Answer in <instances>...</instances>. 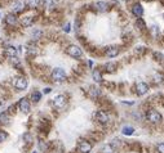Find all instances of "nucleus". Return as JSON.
Listing matches in <instances>:
<instances>
[{
	"mask_svg": "<svg viewBox=\"0 0 164 153\" xmlns=\"http://www.w3.org/2000/svg\"><path fill=\"white\" fill-rule=\"evenodd\" d=\"M78 149H79L80 153H89L92 151V144L87 140H80L79 144H78Z\"/></svg>",
	"mask_w": 164,
	"mask_h": 153,
	"instance_id": "nucleus-6",
	"label": "nucleus"
},
{
	"mask_svg": "<svg viewBox=\"0 0 164 153\" xmlns=\"http://www.w3.org/2000/svg\"><path fill=\"white\" fill-rule=\"evenodd\" d=\"M51 91H52L51 88H45L44 89V94H48V93H51Z\"/></svg>",
	"mask_w": 164,
	"mask_h": 153,
	"instance_id": "nucleus-35",
	"label": "nucleus"
},
{
	"mask_svg": "<svg viewBox=\"0 0 164 153\" xmlns=\"http://www.w3.org/2000/svg\"><path fill=\"white\" fill-rule=\"evenodd\" d=\"M41 4L45 6V8H53L54 5V0H41Z\"/></svg>",
	"mask_w": 164,
	"mask_h": 153,
	"instance_id": "nucleus-23",
	"label": "nucleus"
},
{
	"mask_svg": "<svg viewBox=\"0 0 164 153\" xmlns=\"http://www.w3.org/2000/svg\"><path fill=\"white\" fill-rule=\"evenodd\" d=\"M63 30H65V32H70V23H67Z\"/></svg>",
	"mask_w": 164,
	"mask_h": 153,
	"instance_id": "nucleus-34",
	"label": "nucleus"
},
{
	"mask_svg": "<svg viewBox=\"0 0 164 153\" xmlns=\"http://www.w3.org/2000/svg\"><path fill=\"white\" fill-rule=\"evenodd\" d=\"M13 85H14V88H16L17 90H25V89L27 88L28 83H27V80L25 79V77L18 76V77H16V79H14Z\"/></svg>",
	"mask_w": 164,
	"mask_h": 153,
	"instance_id": "nucleus-3",
	"label": "nucleus"
},
{
	"mask_svg": "<svg viewBox=\"0 0 164 153\" xmlns=\"http://www.w3.org/2000/svg\"><path fill=\"white\" fill-rule=\"evenodd\" d=\"M17 21H18V18H17L13 13L7 16V23H8V24H12V26H14V24L17 23Z\"/></svg>",
	"mask_w": 164,
	"mask_h": 153,
	"instance_id": "nucleus-15",
	"label": "nucleus"
},
{
	"mask_svg": "<svg viewBox=\"0 0 164 153\" xmlns=\"http://www.w3.org/2000/svg\"><path fill=\"white\" fill-rule=\"evenodd\" d=\"M40 99H41V93H40V91H34V93L31 94V101H33V102L38 103Z\"/></svg>",
	"mask_w": 164,
	"mask_h": 153,
	"instance_id": "nucleus-17",
	"label": "nucleus"
},
{
	"mask_svg": "<svg viewBox=\"0 0 164 153\" xmlns=\"http://www.w3.org/2000/svg\"><path fill=\"white\" fill-rule=\"evenodd\" d=\"M7 138H8V134H7L5 131L0 130V143H1V142H5Z\"/></svg>",
	"mask_w": 164,
	"mask_h": 153,
	"instance_id": "nucleus-28",
	"label": "nucleus"
},
{
	"mask_svg": "<svg viewBox=\"0 0 164 153\" xmlns=\"http://www.w3.org/2000/svg\"><path fill=\"white\" fill-rule=\"evenodd\" d=\"M39 145H40V149H41V151H45V149H47V144H45L44 142H40V143H39Z\"/></svg>",
	"mask_w": 164,
	"mask_h": 153,
	"instance_id": "nucleus-32",
	"label": "nucleus"
},
{
	"mask_svg": "<svg viewBox=\"0 0 164 153\" xmlns=\"http://www.w3.org/2000/svg\"><path fill=\"white\" fill-rule=\"evenodd\" d=\"M23 10V4L22 3H16V4L13 5V14L14 13H20Z\"/></svg>",
	"mask_w": 164,
	"mask_h": 153,
	"instance_id": "nucleus-18",
	"label": "nucleus"
},
{
	"mask_svg": "<svg viewBox=\"0 0 164 153\" xmlns=\"http://www.w3.org/2000/svg\"><path fill=\"white\" fill-rule=\"evenodd\" d=\"M52 103H53V107H54V108H57V109L63 108V107H65V104H66L65 95H57V97L53 99Z\"/></svg>",
	"mask_w": 164,
	"mask_h": 153,
	"instance_id": "nucleus-5",
	"label": "nucleus"
},
{
	"mask_svg": "<svg viewBox=\"0 0 164 153\" xmlns=\"http://www.w3.org/2000/svg\"><path fill=\"white\" fill-rule=\"evenodd\" d=\"M66 53L70 57H73V58H80V57L83 55V52H81V49L79 47H76V45H70V47H67Z\"/></svg>",
	"mask_w": 164,
	"mask_h": 153,
	"instance_id": "nucleus-2",
	"label": "nucleus"
},
{
	"mask_svg": "<svg viewBox=\"0 0 164 153\" xmlns=\"http://www.w3.org/2000/svg\"><path fill=\"white\" fill-rule=\"evenodd\" d=\"M26 4L28 5V8H36V6L39 5V1L38 0H27Z\"/></svg>",
	"mask_w": 164,
	"mask_h": 153,
	"instance_id": "nucleus-26",
	"label": "nucleus"
},
{
	"mask_svg": "<svg viewBox=\"0 0 164 153\" xmlns=\"http://www.w3.org/2000/svg\"><path fill=\"white\" fill-rule=\"evenodd\" d=\"M132 13H133L137 18L142 17V14H144V8H142V5L138 4V3H137V4H134L133 8H132Z\"/></svg>",
	"mask_w": 164,
	"mask_h": 153,
	"instance_id": "nucleus-10",
	"label": "nucleus"
},
{
	"mask_svg": "<svg viewBox=\"0 0 164 153\" xmlns=\"http://www.w3.org/2000/svg\"><path fill=\"white\" fill-rule=\"evenodd\" d=\"M92 77H93V80L96 83H102V75L99 72L98 70H94L93 73H92Z\"/></svg>",
	"mask_w": 164,
	"mask_h": 153,
	"instance_id": "nucleus-16",
	"label": "nucleus"
},
{
	"mask_svg": "<svg viewBox=\"0 0 164 153\" xmlns=\"http://www.w3.org/2000/svg\"><path fill=\"white\" fill-rule=\"evenodd\" d=\"M21 23H22L23 27H30V26H33V23H34V18L31 16H26L21 19Z\"/></svg>",
	"mask_w": 164,
	"mask_h": 153,
	"instance_id": "nucleus-13",
	"label": "nucleus"
},
{
	"mask_svg": "<svg viewBox=\"0 0 164 153\" xmlns=\"http://www.w3.org/2000/svg\"><path fill=\"white\" fill-rule=\"evenodd\" d=\"M156 148H158V152L159 153H164V143H159Z\"/></svg>",
	"mask_w": 164,
	"mask_h": 153,
	"instance_id": "nucleus-31",
	"label": "nucleus"
},
{
	"mask_svg": "<svg viewBox=\"0 0 164 153\" xmlns=\"http://www.w3.org/2000/svg\"><path fill=\"white\" fill-rule=\"evenodd\" d=\"M23 138H25V140H28V143H30V142L33 140V138H31V135H30V134H25V136H23Z\"/></svg>",
	"mask_w": 164,
	"mask_h": 153,
	"instance_id": "nucleus-33",
	"label": "nucleus"
},
{
	"mask_svg": "<svg viewBox=\"0 0 164 153\" xmlns=\"http://www.w3.org/2000/svg\"><path fill=\"white\" fill-rule=\"evenodd\" d=\"M133 133H134L133 127H131V126H124L123 127V134L124 135H128V136H129V135H133Z\"/></svg>",
	"mask_w": 164,
	"mask_h": 153,
	"instance_id": "nucleus-20",
	"label": "nucleus"
},
{
	"mask_svg": "<svg viewBox=\"0 0 164 153\" xmlns=\"http://www.w3.org/2000/svg\"><path fill=\"white\" fill-rule=\"evenodd\" d=\"M5 54L10 57V58H14V57H17V49L12 47V45H9V47L5 48Z\"/></svg>",
	"mask_w": 164,
	"mask_h": 153,
	"instance_id": "nucleus-14",
	"label": "nucleus"
},
{
	"mask_svg": "<svg viewBox=\"0 0 164 153\" xmlns=\"http://www.w3.org/2000/svg\"><path fill=\"white\" fill-rule=\"evenodd\" d=\"M34 153H36V152H34Z\"/></svg>",
	"mask_w": 164,
	"mask_h": 153,
	"instance_id": "nucleus-36",
	"label": "nucleus"
},
{
	"mask_svg": "<svg viewBox=\"0 0 164 153\" xmlns=\"http://www.w3.org/2000/svg\"><path fill=\"white\" fill-rule=\"evenodd\" d=\"M99 94H101L99 89H97V88H91V91H89V95H91L92 98H97Z\"/></svg>",
	"mask_w": 164,
	"mask_h": 153,
	"instance_id": "nucleus-19",
	"label": "nucleus"
},
{
	"mask_svg": "<svg viewBox=\"0 0 164 153\" xmlns=\"http://www.w3.org/2000/svg\"><path fill=\"white\" fill-rule=\"evenodd\" d=\"M105 68H106V71H107V72H114V71L116 70V65H115V63L109 62V63H106Z\"/></svg>",
	"mask_w": 164,
	"mask_h": 153,
	"instance_id": "nucleus-21",
	"label": "nucleus"
},
{
	"mask_svg": "<svg viewBox=\"0 0 164 153\" xmlns=\"http://www.w3.org/2000/svg\"><path fill=\"white\" fill-rule=\"evenodd\" d=\"M40 36H41V31L40 30H35L33 32V39H34V40H38Z\"/></svg>",
	"mask_w": 164,
	"mask_h": 153,
	"instance_id": "nucleus-29",
	"label": "nucleus"
},
{
	"mask_svg": "<svg viewBox=\"0 0 164 153\" xmlns=\"http://www.w3.org/2000/svg\"><path fill=\"white\" fill-rule=\"evenodd\" d=\"M119 54V48L118 47H110L106 49V55L109 57V58H114V57H116Z\"/></svg>",
	"mask_w": 164,
	"mask_h": 153,
	"instance_id": "nucleus-11",
	"label": "nucleus"
},
{
	"mask_svg": "<svg viewBox=\"0 0 164 153\" xmlns=\"http://www.w3.org/2000/svg\"><path fill=\"white\" fill-rule=\"evenodd\" d=\"M101 153H114V149H112L111 145H105V147L102 148Z\"/></svg>",
	"mask_w": 164,
	"mask_h": 153,
	"instance_id": "nucleus-27",
	"label": "nucleus"
},
{
	"mask_svg": "<svg viewBox=\"0 0 164 153\" xmlns=\"http://www.w3.org/2000/svg\"><path fill=\"white\" fill-rule=\"evenodd\" d=\"M18 107H20V111L23 112V113H28L31 109V106H30V102H28L27 98H22L18 103Z\"/></svg>",
	"mask_w": 164,
	"mask_h": 153,
	"instance_id": "nucleus-7",
	"label": "nucleus"
},
{
	"mask_svg": "<svg viewBox=\"0 0 164 153\" xmlns=\"http://www.w3.org/2000/svg\"><path fill=\"white\" fill-rule=\"evenodd\" d=\"M136 26L140 28V30H145V28H146V23L144 22V19H142V18H137V21H136Z\"/></svg>",
	"mask_w": 164,
	"mask_h": 153,
	"instance_id": "nucleus-24",
	"label": "nucleus"
},
{
	"mask_svg": "<svg viewBox=\"0 0 164 153\" xmlns=\"http://www.w3.org/2000/svg\"><path fill=\"white\" fill-rule=\"evenodd\" d=\"M94 8H96V10H98V12H106L109 5H107V3H105V1H97L94 4Z\"/></svg>",
	"mask_w": 164,
	"mask_h": 153,
	"instance_id": "nucleus-12",
	"label": "nucleus"
},
{
	"mask_svg": "<svg viewBox=\"0 0 164 153\" xmlns=\"http://www.w3.org/2000/svg\"><path fill=\"white\" fill-rule=\"evenodd\" d=\"M8 120H9L8 113H7V112L0 113V124H7V122H8Z\"/></svg>",
	"mask_w": 164,
	"mask_h": 153,
	"instance_id": "nucleus-25",
	"label": "nucleus"
},
{
	"mask_svg": "<svg viewBox=\"0 0 164 153\" xmlns=\"http://www.w3.org/2000/svg\"><path fill=\"white\" fill-rule=\"evenodd\" d=\"M96 119H97V121L101 122V124H107L109 122V115L103 111H98L97 113H96Z\"/></svg>",
	"mask_w": 164,
	"mask_h": 153,
	"instance_id": "nucleus-9",
	"label": "nucleus"
},
{
	"mask_svg": "<svg viewBox=\"0 0 164 153\" xmlns=\"http://www.w3.org/2000/svg\"><path fill=\"white\" fill-rule=\"evenodd\" d=\"M52 80L54 81V83H62V81L66 80V72L65 70L60 68V67H57L52 71Z\"/></svg>",
	"mask_w": 164,
	"mask_h": 153,
	"instance_id": "nucleus-1",
	"label": "nucleus"
},
{
	"mask_svg": "<svg viewBox=\"0 0 164 153\" xmlns=\"http://www.w3.org/2000/svg\"><path fill=\"white\" fill-rule=\"evenodd\" d=\"M147 119L152 124H159L160 121H162V115H160L158 111H154V109H151V111L147 112Z\"/></svg>",
	"mask_w": 164,
	"mask_h": 153,
	"instance_id": "nucleus-4",
	"label": "nucleus"
},
{
	"mask_svg": "<svg viewBox=\"0 0 164 153\" xmlns=\"http://www.w3.org/2000/svg\"><path fill=\"white\" fill-rule=\"evenodd\" d=\"M152 80H154V83L160 84V83L163 81V75H162V73H159V72L154 73V76H152Z\"/></svg>",
	"mask_w": 164,
	"mask_h": 153,
	"instance_id": "nucleus-22",
	"label": "nucleus"
},
{
	"mask_svg": "<svg viewBox=\"0 0 164 153\" xmlns=\"http://www.w3.org/2000/svg\"><path fill=\"white\" fill-rule=\"evenodd\" d=\"M149 91V85L146 83H138L136 85V93L137 95H145Z\"/></svg>",
	"mask_w": 164,
	"mask_h": 153,
	"instance_id": "nucleus-8",
	"label": "nucleus"
},
{
	"mask_svg": "<svg viewBox=\"0 0 164 153\" xmlns=\"http://www.w3.org/2000/svg\"><path fill=\"white\" fill-rule=\"evenodd\" d=\"M27 53H30V54H36V53H38V49L36 48H35V47H28L27 48Z\"/></svg>",
	"mask_w": 164,
	"mask_h": 153,
	"instance_id": "nucleus-30",
	"label": "nucleus"
}]
</instances>
